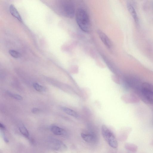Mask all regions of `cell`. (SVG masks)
<instances>
[{"mask_svg": "<svg viewBox=\"0 0 153 153\" xmlns=\"http://www.w3.org/2000/svg\"><path fill=\"white\" fill-rule=\"evenodd\" d=\"M39 109L36 108H34L32 109L31 111L33 113H36L39 112Z\"/></svg>", "mask_w": 153, "mask_h": 153, "instance_id": "cell-17", "label": "cell"}, {"mask_svg": "<svg viewBox=\"0 0 153 153\" xmlns=\"http://www.w3.org/2000/svg\"><path fill=\"white\" fill-rule=\"evenodd\" d=\"M125 147L128 150L133 153L136 152L138 147L136 144L132 143H127L125 145Z\"/></svg>", "mask_w": 153, "mask_h": 153, "instance_id": "cell-11", "label": "cell"}, {"mask_svg": "<svg viewBox=\"0 0 153 153\" xmlns=\"http://www.w3.org/2000/svg\"><path fill=\"white\" fill-rule=\"evenodd\" d=\"M61 109L64 112L69 115L75 117H78L79 116L76 112L70 108L63 107L61 108Z\"/></svg>", "mask_w": 153, "mask_h": 153, "instance_id": "cell-12", "label": "cell"}, {"mask_svg": "<svg viewBox=\"0 0 153 153\" xmlns=\"http://www.w3.org/2000/svg\"><path fill=\"white\" fill-rule=\"evenodd\" d=\"M81 136L82 139L85 142L91 143H94L97 140L96 136L94 134L82 133Z\"/></svg>", "mask_w": 153, "mask_h": 153, "instance_id": "cell-7", "label": "cell"}, {"mask_svg": "<svg viewBox=\"0 0 153 153\" xmlns=\"http://www.w3.org/2000/svg\"><path fill=\"white\" fill-rule=\"evenodd\" d=\"M127 6L128 10L133 17L135 22L137 23L138 22V18L134 7L132 4L129 2L127 3Z\"/></svg>", "mask_w": 153, "mask_h": 153, "instance_id": "cell-10", "label": "cell"}, {"mask_svg": "<svg viewBox=\"0 0 153 153\" xmlns=\"http://www.w3.org/2000/svg\"><path fill=\"white\" fill-rule=\"evenodd\" d=\"M0 127L1 129H2V130H4L5 128L4 125L1 123H0Z\"/></svg>", "mask_w": 153, "mask_h": 153, "instance_id": "cell-18", "label": "cell"}, {"mask_svg": "<svg viewBox=\"0 0 153 153\" xmlns=\"http://www.w3.org/2000/svg\"><path fill=\"white\" fill-rule=\"evenodd\" d=\"M9 53L12 57L14 58H18L21 56V54L13 50H10Z\"/></svg>", "mask_w": 153, "mask_h": 153, "instance_id": "cell-16", "label": "cell"}, {"mask_svg": "<svg viewBox=\"0 0 153 153\" xmlns=\"http://www.w3.org/2000/svg\"><path fill=\"white\" fill-rule=\"evenodd\" d=\"M97 33L100 39L103 43L108 48L111 47V41L107 36L102 31L100 30H97Z\"/></svg>", "mask_w": 153, "mask_h": 153, "instance_id": "cell-6", "label": "cell"}, {"mask_svg": "<svg viewBox=\"0 0 153 153\" xmlns=\"http://www.w3.org/2000/svg\"><path fill=\"white\" fill-rule=\"evenodd\" d=\"M152 144L153 145V142H152Z\"/></svg>", "mask_w": 153, "mask_h": 153, "instance_id": "cell-19", "label": "cell"}, {"mask_svg": "<svg viewBox=\"0 0 153 153\" xmlns=\"http://www.w3.org/2000/svg\"><path fill=\"white\" fill-rule=\"evenodd\" d=\"M57 10L63 16L72 18L75 13V7L74 3L70 0H62L57 3Z\"/></svg>", "mask_w": 153, "mask_h": 153, "instance_id": "cell-1", "label": "cell"}, {"mask_svg": "<svg viewBox=\"0 0 153 153\" xmlns=\"http://www.w3.org/2000/svg\"><path fill=\"white\" fill-rule=\"evenodd\" d=\"M19 130L24 137L28 139H30L29 133L27 128L24 126H20L19 128Z\"/></svg>", "mask_w": 153, "mask_h": 153, "instance_id": "cell-13", "label": "cell"}, {"mask_svg": "<svg viewBox=\"0 0 153 153\" xmlns=\"http://www.w3.org/2000/svg\"><path fill=\"white\" fill-rule=\"evenodd\" d=\"M7 93L9 96L16 100H23L22 97L20 95L13 94L9 91H7Z\"/></svg>", "mask_w": 153, "mask_h": 153, "instance_id": "cell-15", "label": "cell"}, {"mask_svg": "<svg viewBox=\"0 0 153 153\" xmlns=\"http://www.w3.org/2000/svg\"><path fill=\"white\" fill-rule=\"evenodd\" d=\"M50 129L51 131L55 135L65 136L67 134V132L64 129L56 126H51Z\"/></svg>", "mask_w": 153, "mask_h": 153, "instance_id": "cell-8", "label": "cell"}, {"mask_svg": "<svg viewBox=\"0 0 153 153\" xmlns=\"http://www.w3.org/2000/svg\"><path fill=\"white\" fill-rule=\"evenodd\" d=\"M76 23L79 28L85 32H88L90 30L89 19L86 11L83 9H78L76 13Z\"/></svg>", "mask_w": 153, "mask_h": 153, "instance_id": "cell-2", "label": "cell"}, {"mask_svg": "<svg viewBox=\"0 0 153 153\" xmlns=\"http://www.w3.org/2000/svg\"><path fill=\"white\" fill-rule=\"evenodd\" d=\"M101 132L104 138L108 144L113 148H117L118 146L117 141L113 133L105 125L101 127Z\"/></svg>", "mask_w": 153, "mask_h": 153, "instance_id": "cell-4", "label": "cell"}, {"mask_svg": "<svg viewBox=\"0 0 153 153\" xmlns=\"http://www.w3.org/2000/svg\"><path fill=\"white\" fill-rule=\"evenodd\" d=\"M49 146L52 149L59 151H64L67 149L66 146L61 141L57 139L50 138L48 140Z\"/></svg>", "mask_w": 153, "mask_h": 153, "instance_id": "cell-5", "label": "cell"}, {"mask_svg": "<svg viewBox=\"0 0 153 153\" xmlns=\"http://www.w3.org/2000/svg\"><path fill=\"white\" fill-rule=\"evenodd\" d=\"M33 87L36 90L38 91L43 92L45 91L46 90V88L44 87L36 82L33 83Z\"/></svg>", "mask_w": 153, "mask_h": 153, "instance_id": "cell-14", "label": "cell"}, {"mask_svg": "<svg viewBox=\"0 0 153 153\" xmlns=\"http://www.w3.org/2000/svg\"><path fill=\"white\" fill-rule=\"evenodd\" d=\"M137 93L143 102L153 105V85L148 82H143Z\"/></svg>", "mask_w": 153, "mask_h": 153, "instance_id": "cell-3", "label": "cell"}, {"mask_svg": "<svg viewBox=\"0 0 153 153\" xmlns=\"http://www.w3.org/2000/svg\"><path fill=\"white\" fill-rule=\"evenodd\" d=\"M9 10L11 14L19 21H22V19L20 14L14 6L11 4L9 7Z\"/></svg>", "mask_w": 153, "mask_h": 153, "instance_id": "cell-9", "label": "cell"}]
</instances>
